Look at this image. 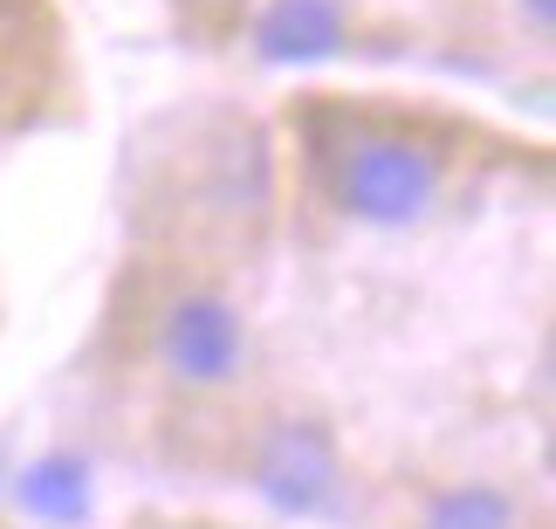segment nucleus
Returning <instances> with one entry per match:
<instances>
[{
  "instance_id": "obj_5",
  "label": "nucleus",
  "mask_w": 556,
  "mask_h": 529,
  "mask_svg": "<svg viewBox=\"0 0 556 529\" xmlns=\"http://www.w3.org/2000/svg\"><path fill=\"white\" fill-rule=\"evenodd\" d=\"M502 35L529 55H549L556 41V0H502Z\"/></svg>"
},
{
  "instance_id": "obj_6",
  "label": "nucleus",
  "mask_w": 556,
  "mask_h": 529,
  "mask_svg": "<svg viewBox=\"0 0 556 529\" xmlns=\"http://www.w3.org/2000/svg\"><path fill=\"white\" fill-rule=\"evenodd\" d=\"M8 90H14V35L0 28V124H14V103H21V97H8Z\"/></svg>"
},
{
  "instance_id": "obj_3",
  "label": "nucleus",
  "mask_w": 556,
  "mask_h": 529,
  "mask_svg": "<svg viewBox=\"0 0 556 529\" xmlns=\"http://www.w3.org/2000/svg\"><path fill=\"white\" fill-rule=\"evenodd\" d=\"M186 475L233 481V489L262 495L268 509H282L295 522L365 516V495H371L344 448V427L282 386H262L220 427H206V440L186 454Z\"/></svg>"
},
{
  "instance_id": "obj_1",
  "label": "nucleus",
  "mask_w": 556,
  "mask_h": 529,
  "mask_svg": "<svg viewBox=\"0 0 556 529\" xmlns=\"http://www.w3.org/2000/svg\"><path fill=\"white\" fill-rule=\"evenodd\" d=\"M522 159L516 131L433 97L295 90L275 111V179L316 235H426Z\"/></svg>"
},
{
  "instance_id": "obj_4",
  "label": "nucleus",
  "mask_w": 556,
  "mask_h": 529,
  "mask_svg": "<svg viewBox=\"0 0 556 529\" xmlns=\"http://www.w3.org/2000/svg\"><path fill=\"white\" fill-rule=\"evenodd\" d=\"M371 529H543V502L508 475L481 468H433L378 481L365 495Z\"/></svg>"
},
{
  "instance_id": "obj_2",
  "label": "nucleus",
  "mask_w": 556,
  "mask_h": 529,
  "mask_svg": "<svg viewBox=\"0 0 556 529\" xmlns=\"http://www.w3.org/2000/svg\"><path fill=\"white\" fill-rule=\"evenodd\" d=\"M97 371L144 413L152 454L165 468H186L206 427L268 386L262 324L233 282V262L138 241L103 295Z\"/></svg>"
},
{
  "instance_id": "obj_7",
  "label": "nucleus",
  "mask_w": 556,
  "mask_h": 529,
  "mask_svg": "<svg viewBox=\"0 0 556 529\" xmlns=\"http://www.w3.org/2000/svg\"><path fill=\"white\" fill-rule=\"evenodd\" d=\"M124 529H213V522H200V516H179V509H138Z\"/></svg>"
}]
</instances>
